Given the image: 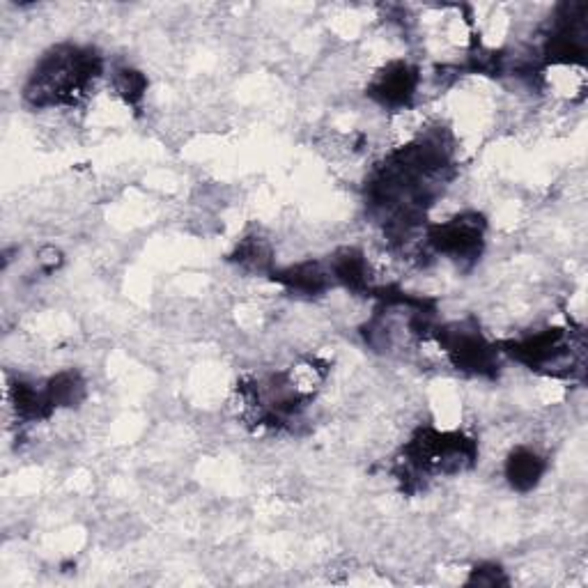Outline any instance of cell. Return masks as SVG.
Masks as SVG:
<instances>
[{"label":"cell","instance_id":"obj_1","mask_svg":"<svg viewBox=\"0 0 588 588\" xmlns=\"http://www.w3.org/2000/svg\"><path fill=\"white\" fill-rule=\"evenodd\" d=\"M547 471L545 455L533 446H517L508 453L504 462V476L508 485L517 492H531L543 481Z\"/></svg>","mask_w":588,"mask_h":588},{"label":"cell","instance_id":"obj_3","mask_svg":"<svg viewBox=\"0 0 588 588\" xmlns=\"http://www.w3.org/2000/svg\"><path fill=\"white\" fill-rule=\"evenodd\" d=\"M467 584H476V586H504V584H508L506 570H501L499 566H481V568L471 570Z\"/></svg>","mask_w":588,"mask_h":588},{"label":"cell","instance_id":"obj_2","mask_svg":"<svg viewBox=\"0 0 588 588\" xmlns=\"http://www.w3.org/2000/svg\"><path fill=\"white\" fill-rule=\"evenodd\" d=\"M108 88H111L113 97L129 108H138L147 95V79L143 72H138L134 67H115L111 76H108Z\"/></svg>","mask_w":588,"mask_h":588}]
</instances>
